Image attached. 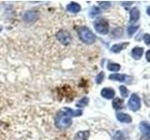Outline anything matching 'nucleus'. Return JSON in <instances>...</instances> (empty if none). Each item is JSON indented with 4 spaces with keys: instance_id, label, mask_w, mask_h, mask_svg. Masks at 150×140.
Here are the masks:
<instances>
[{
    "instance_id": "obj_23",
    "label": "nucleus",
    "mask_w": 150,
    "mask_h": 140,
    "mask_svg": "<svg viewBox=\"0 0 150 140\" xmlns=\"http://www.w3.org/2000/svg\"><path fill=\"white\" fill-rule=\"evenodd\" d=\"M103 79H104V72H100L98 75H97V77H96V82L98 84H100L102 81H103Z\"/></svg>"
},
{
    "instance_id": "obj_24",
    "label": "nucleus",
    "mask_w": 150,
    "mask_h": 140,
    "mask_svg": "<svg viewBox=\"0 0 150 140\" xmlns=\"http://www.w3.org/2000/svg\"><path fill=\"white\" fill-rule=\"evenodd\" d=\"M98 3H100V7H101L102 8H104V9H106V8H110V7H111V3H110L109 1H103V2H98Z\"/></svg>"
},
{
    "instance_id": "obj_9",
    "label": "nucleus",
    "mask_w": 150,
    "mask_h": 140,
    "mask_svg": "<svg viewBox=\"0 0 150 140\" xmlns=\"http://www.w3.org/2000/svg\"><path fill=\"white\" fill-rule=\"evenodd\" d=\"M116 119L117 120H119L120 123H130L132 119L129 114H126V113H117L116 114Z\"/></svg>"
},
{
    "instance_id": "obj_4",
    "label": "nucleus",
    "mask_w": 150,
    "mask_h": 140,
    "mask_svg": "<svg viewBox=\"0 0 150 140\" xmlns=\"http://www.w3.org/2000/svg\"><path fill=\"white\" fill-rule=\"evenodd\" d=\"M56 38L63 45H69L71 42V36H70L69 33L65 30H60L56 34Z\"/></svg>"
},
{
    "instance_id": "obj_1",
    "label": "nucleus",
    "mask_w": 150,
    "mask_h": 140,
    "mask_svg": "<svg viewBox=\"0 0 150 140\" xmlns=\"http://www.w3.org/2000/svg\"><path fill=\"white\" fill-rule=\"evenodd\" d=\"M83 114L81 109L72 110L69 107H63L55 117V125L58 129H67L72 123V117H79Z\"/></svg>"
},
{
    "instance_id": "obj_14",
    "label": "nucleus",
    "mask_w": 150,
    "mask_h": 140,
    "mask_svg": "<svg viewBox=\"0 0 150 140\" xmlns=\"http://www.w3.org/2000/svg\"><path fill=\"white\" fill-rule=\"evenodd\" d=\"M67 10L69 11V12L77 13V12H79L80 10H81V6H80L78 3L71 2L67 6Z\"/></svg>"
},
{
    "instance_id": "obj_22",
    "label": "nucleus",
    "mask_w": 150,
    "mask_h": 140,
    "mask_svg": "<svg viewBox=\"0 0 150 140\" xmlns=\"http://www.w3.org/2000/svg\"><path fill=\"white\" fill-rule=\"evenodd\" d=\"M119 91H120V93H121V95L123 96V97H128L129 95V90L126 88V86H120L119 87Z\"/></svg>"
},
{
    "instance_id": "obj_11",
    "label": "nucleus",
    "mask_w": 150,
    "mask_h": 140,
    "mask_svg": "<svg viewBox=\"0 0 150 140\" xmlns=\"http://www.w3.org/2000/svg\"><path fill=\"white\" fill-rule=\"evenodd\" d=\"M128 76L124 74H118V73H115V74H112L109 76L110 79H112V80H117V81H120V82H124L127 81L128 79Z\"/></svg>"
},
{
    "instance_id": "obj_28",
    "label": "nucleus",
    "mask_w": 150,
    "mask_h": 140,
    "mask_svg": "<svg viewBox=\"0 0 150 140\" xmlns=\"http://www.w3.org/2000/svg\"><path fill=\"white\" fill-rule=\"evenodd\" d=\"M2 31V28H1V26H0V32H1Z\"/></svg>"
},
{
    "instance_id": "obj_13",
    "label": "nucleus",
    "mask_w": 150,
    "mask_h": 140,
    "mask_svg": "<svg viewBox=\"0 0 150 140\" xmlns=\"http://www.w3.org/2000/svg\"><path fill=\"white\" fill-rule=\"evenodd\" d=\"M129 46L128 42H125V43H120V44H115L114 46H112L111 48V51L114 53H119L120 51H122L123 50L126 49V47Z\"/></svg>"
},
{
    "instance_id": "obj_8",
    "label": "nucleus",
    "mask_w": 150,
    "mask_h": 140,
    "mask_svg": "<svg viewBox=\"0 0 150 140\" xmlns=\"http://www.w3.org/2000/svg\"><path fill=\"white\" fill-rule=\"evenodd\" d=\"M143 53H144V48H142V47H135L131 50V55H132L133 59L135 60H140L142 58Z\"/></svg>"
},
{
    "instance_id": "obj_10",
    "label": "nucleus",
    "mask_w": 150,
    "mask_h": 140,
    "mask_svg": "<svg viewBox=\"0 0 150 140\" xmlns=\"http://www.w3.org/2000/svg\"><path fill=\"white\" fill-rule=\"evenodd\" d=\"M39 17V12L38 11H27L25 13V15H23V19H25V21L27 22H33L35 21L36 19Z\"/></svg>"
},
{
    "instance_id": "obj_5",
    "label": "nucleus",
    "mask_w": 150,
    "mask_h": 140,
    "mask_svg": "<svg viewBox=\"0 0 150 140\" xmlns=\"http://www.w3.org/2000/svg\"><path fill=\"white\" fill-rule=\"evenodd\" d=\"M129 109L132 110V111H138L140 109L141 100L136 93L131 94V96L129 98Z\"/></svg>"
},
{
    "instance_id": "obj_18",
    "label": "nucleus",
    "mask_w": 150,
    "mask_h": 140,
    "mask_svg": "<svg viewBox=\"0 0 150 140\" xmlns=\"http://www.w3.org/2000/svg\"><path fill=\"white\" fill-rule=\"evenodd\" d=\"M120 68H121L120 64H115V63H109V64H108V65H107V69L109 70V71H112V72L118 71Z\"/></svg>"
},
{
    "instance_id": "obj_7",
    "label": "nucleus",
    "mask_w": 150,
    "mask_h": 140,
    "mask_svg": "<svg viewBox=\"0 0 150 140\" xmlns=\"http://www.w3.org/2000/svg\"><path fill=\"white\" fill-rule=\"evenodd\" d=\"M100 94L105 99H112V98L115 97V92L112 88H103L100 92Z\"/></svg>"
},
{
    "instance_id": "obj_21",
    "label": "nucleus",
    "mask_w": 150,
    "mask_h": 140,
    "mask_svg": "<svg viewBox=\"0 0 150 140\" xmlns=\"http://www.w3.org/2000/svg\"><path fill=\"white\" fill-rule=\"evenodd\" d=\"M138 28H139V26H137V25H129V26H128V34L129 35V36H132L134 33L138 30Z\"/></svg>"
},
{
    "instance_id": "obj_27",
    "label": "nucleus",
    "mask_w": 150,
    "mask_h": 140,
    "mask_svg": "<svg viewBox=\"0 0 150 140\" xmlns=\"http://www.w3.org/2000/svg\"><path fill=\"white\" fill-rule=\"evenodd\" d=\"M147 15H148V16H150V7H148V8H147Z\"/></svg>"
},
{
    "instance_id": "obj_12",
    "label": "nucleus",
    "mask_w": 150,
    "mask_h": 140,
    "mask_svg": "<svg viewBox=\"0 0 150 140\" xmlns=\"http://www.w3.org/2000/svg\"><path fill=\"white\" fill-rule=\"evenodd\" d=\"M89 135H90V132L87 130L86 131H80L76 134H75L73 140H87Z\"/></svg>"
},
{
    "instance_id": "obj_6",
    "label": "nucleus",
    "mask_w": 150,
    "mask_h": 140,
    "mask_svg": "<svg viewBox=\"0 0 150 140\" xmlns=\"http://www.w3.org/2000/svg\"><path fill=\"white\" fill-rule=\"evenodd\" d=\"M139 128L144 136L150 139V125L146 123V121H142L139 125Z\"/></svg>"
},
{
    "instance_id": "obj_2",
    "label": "nucleus",
    "mask_w": 150,
    "mask_h": 140,
    "mask_svg": "<svg viewBox=\"0 0 150 140\" xmlns=\"http://www.w3.org/2000/svg\"><path fill=\"white\" fill-rule=\"evenodd\" d=\"M78 36L79 38L81 39L83 43L92 44L96 41L95 35L91 32V30L86 26H82L78 29Z\"/></svg>"
},
{
    "instance_id": "obj_19",
    "label": "nucleus",
    "mask_w": 150,
    "mask_h": 140,
    "mask_svg": "<svg viewBox=\"0 0 150 140\" xmlns=\"http://www.w3.org/2000/svg\"><path fill=\"white\" fill-rule=\"evenodd\" d=\"M89 103V99L87 97H83L82 99H80L77 103H76V106L77 107H80V108H82V107H84L88 105Z\"/></svg>"
},
{
    "instance_id": "obj_16",
    "label": "nucleus",
    "mask_w": 150,
    "mask_h": 140,
    "mask_svg": "<svg viewBox=\"0 0 150 140\" xmlns=\"http://www.w3.org/2000/svg\"><path fill=\"white\" fill-rule=\"evenodd\" d=\"M123 104H124V101L122 99H120V98H115V99L112 100V106L115 110H118L123 107Z\"/></svg>"
},
{
    "instance_id": "obj_17",
    "label": "nucleus",
    "mask_w": 150,
    "mask_h": 140,
    "mask_svg": "<svg viewBox=\"0 0 150 140\" xmlns=\"http://www.w3.org/2000/svg\"><path fill=\"white\" fill-rule=\"evenodd\" d=\"M112 140H129V138L122 131H116L115 135L112 136Z\"/></svg>"
},
{
    "instance_id": "obj_26",
    "label": "nucleus",
    "mask_w": 150,
    "mask_h": 140,
    "mask_svg": "<svg viewBox=\"0 0 150 140\" xmlns=\"http://www.w3.org/2000/svg\"><path fill=\"white\" fill-rule=\"evenodd\" d=\"M145 58H146L147 62L150 63V50L146 51V53H145Z\"/></svg>"
},
{
    "instance_id": "obj_25",
    "label": "nucleus",
    "mask_w": 150,
    "mask_h": 140,
    "mask_svg": "<svg viewBox=\"0 0 150 140\" xmlns=\"http://www.w3.org/2000/svg\"><path fill=\"white\" fill-rule=\"evenodd\" d=\"M144 43L149 46V45H150V35L145 34V35L144 36Z\"/></svg>"
},
{
    "instance_id": "obj_3",
    "label": "nucleus",
    "mask_w": 150,
    "mask_h": 140,
    "mask_svg": "<svg viewBox=\"0 0 150 140\" xmlns=\"http://www.w3.org/2000/svg\"><path fill=\"white\" fill-rule=\"evenodd\" d=\"M94 27H95V30L100 35H106L109 31V24H108L107 21L102 18L97 19L94 22Z\"/></svg>"
},
{
    "instance_id": "obj_15",
    "label": "nucleus",
    "mask_w": 150,
    "mask_h": 140,
    "mask_svg": "<svg viewBox=\"0 0 150 140\" xmlns=\"http://www.w3.org/2000/svg\"><path fill=\"white\" fill-rule=\"evenodd\" d=\"M130 22H135L139 20L140 18V11L137 8H133L132 9L130 10Z\"/></svg>"
},
{
    "instance_id": "obj_20",
    "label": "nucleus",
    "mask_w": 150,
    "mask_h": 140,
    "mask_svg": "<svg viewBox=\"0 0 150 140\" xmlns=\"http://www.w3.org/2000/svg\"><path fill=\"white\" fill-rule=\"evenodd\" d=\"M100 13V8H98V7H93L91 8V10H90V13H89V15H90V17L92 18H95L97 15H98V14Z\"/></svg>"
}]
</instances>
